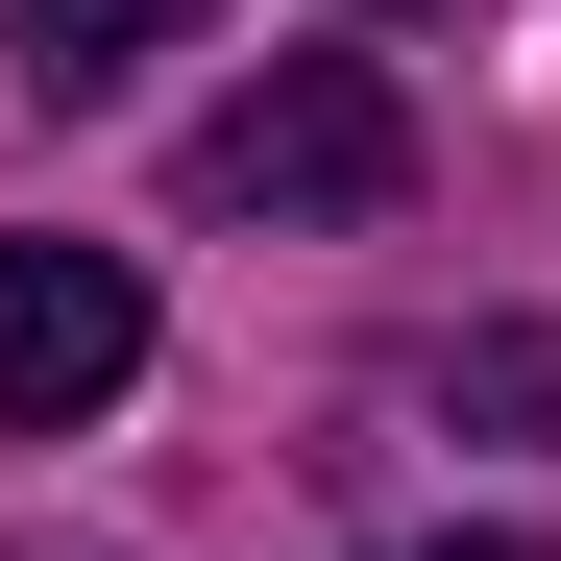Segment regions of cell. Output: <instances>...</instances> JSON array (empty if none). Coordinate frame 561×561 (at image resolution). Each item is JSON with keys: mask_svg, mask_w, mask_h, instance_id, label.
I'll list each match as a JSON object with an SVG mask.
<instances>
[{"mask_svg": "<svg viewBox=\"0 0 561 561\" xmlns=\"http://www.w3.org/2000/svg\"><path fill=\"white\" fill-rule=\"evenodd\" d=\"M391 196H415V99L366 49H294L196 123V220H391Z\"/></svg>", "mask_w": 561, "mask_h": 561, "instance_id": "1", "label": "cell"}, {"mask_svg": "<svg viewBox=\"0 0 561 561\" xmlns=\"http://www.w3.org/2000/svg\"><path fill=\"white\" fill-rule=\"evenodd\" d=\"M147 391V268L123 244H0V439H73Z\"/></svg>", "mask_w": 561, "mask_h": 561, "instance_id": "2", "label": "cell"}, {"mask_svg": "<svg viewBox=\"0 0 561 561\" xmlns=\"http://www.w3.org/2000/svg\"><path fill=\"white\" fill-rule=\"evenodd\" d=\"M171 25H196V0H0V49H25L49 99H99V73H147Z\"/></svg>", "mask_w": 561, "mask_h": 561, "instance_id": "3", "label": "cell"}, {"mask_svg": "<svg viewBox=\"0 0 561 561\" xmlns=\"http://www.w3.org/2000/svg\"><path fill=\"white\" fill-rule=\"evenodd\" d=\"M439 415H513V439H561V342H537V318H489V342H439Z\"/></svg>", "mask_w": 561, "mask_h": 561, "instance_id": "4", "label": "cell"}, {"mask_svg": "<svg viewBox=\"0 0 561 561\" xmlns=\"http://www.w3.org/2000/svg\"><path fill=\"white\" fill-rule=\"evenodd\" d=\"M391 561H537V537H391Z\"/></svg>", "mask_w": 561, "mask_h": 561, "instance_id": "5", "label": "cell"}]
</instances>
